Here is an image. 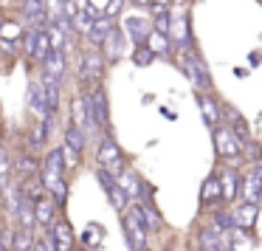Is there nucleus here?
Wrapping results in <instances>:
<instances>
[{"label":"nucleus","instance_id":"1","mask_svg":"<svg viewBox=\"0 0 262 251\" xmlns=\"http://www.w3.org/2000/svg\"><path fill=\"white\" fill-rule=\"evenodd\" d=\"M121 228H124L127 245L133 251H144L147 248V223H144V212L141 203H130V209L121 215Z\"/></svg>","mask_w":262,"mask_h":251},{"label":"nucleus","instance_id":"2","mask_svg":"<svg viewBox=\"0 0 262 251\" xmlns=\"http://www.w3.org/2000/svg\"><path fill=\"white\" fill-rule=\"evenodd\" d=\"M96 158H99V164H102V170L113 172L116 178H119L121 172L127 170V166H124V153H121V147L113 141V136H107V133H104L102 141H99V153H96Z\"/></svg>","mask_w":262,"mask_h":251},{"label":"nucleus","instance_id":"3","mask_svg":"<svg viewBox=\"0 0 262 251\" xmlns=\"http://www.w3.org/2000/svg\"><path fill=\"white\" fill-rule=\"evenodd\" d=\"M96 178H99V183H102V189H104V195H107V200L116 206V212H121V215H124V212L130 209L133 200H130V195L124 192V186L119 183V178H116L113 172L102 170V166L96 170Z\"/></svg>","mask_w":262,"mask_h":251},{"label":"nucleus","instance_id":"4","mask_svg":"<svg viewBox=\"0 0 262 251\" xmlns=\"http://www.w3.org/2000/svg\"><path fill=\"white\" fill-rule=\"evenodd\" d=\"M211 133H214V150L220 158H237L243 153V141L237 138V133L231 127H217Z\"/></svg>","mask_w":262,"mask_h":251},{"label":"nucleus","instance_id":"5","mask_svg":"<svg viewBox=\"0 0 262 251\" xmlns=\"http://www.w3.org/2000/svg\"><path fill=\"white\" fill-rule=\"evenodd\" d=\"M198 243L203 251H228L231 248V237L226 232H220L217 226H206L198 232Z\"/></svg>","mask_w":262,"mask_h":251},{"label":"nucleus","instance_id":"6","mask_svg":"<svg viewBox=\"0 0 262 251\" xmlns=\"http://www.w3.org/2000/svg\"><path fill=\"white\" fill-rule=\"evenodd\" d=\"M183 71H186V76L192 79V85H194V88H211L209 68L203 65V59H200L198 54L189 51L186 57H183Z\"/></svg>","mask_w":262,"mask_h":251},{"label":"nucleus","instance_id":"7","mask_svg":"<svg viewBox=\"0 0 262 251\" xmlns=\"http://www.w3.org/2000/svg\"><path fill=\"white\" fill-rule=\"evenodd\" d=\"M102 71H104V62H102V57H99V51H91V48H88V51L82 54V62H79V82L82 85L99 82L102 79Z\"/></svg>","mask_w":262,"mask_h":251},{"label":"nucleus","instance_id":"8","mask_svg":"<svg viewBox=\"0 0 262 251\" xmlns=\"http://www.w3.org/2000/svg\"><path fill=\"white\" fill-rule=\"evenodd\" d=\"M40 181L46 183L48 195L54 198V203H57V206H65V203H68V183H65L62 175H57V172H48V170H40Z\"/></svg>","mask_w":262,"mask_h":251},{"label":"nucleus","instance_id":"9","mask_svg":"<svg viewBox=\"0 0 262 251\" xmlns=\"http://www.w3.org/2000/svg\"><path fill=\"white\" fill-rule=\"evenodd\" d=\"M23 23L29 29H42L48 23V6L46 0H23Z\"/></svg>","mask_w":262,"mask_h":251},{"label":"nucleus","instance_id":"10","mask_svg":"<svg viewBox=\"0 0 262 251\" xmlns=\"http://www.w3.org/2000/svg\"><path fill=\"white\" fill-rule=\"evenodd\" d=\"M124 31L130 34V40H136V46L141 48V46H147V43H149V37H152V31H155V29L149 26V20L130 14V17L124 20Z\"/></svg>","mask_w":262,"mask_h":251},{"label":"nucleus","instance_id":"11","mask_svg":"<svg viewBox=\"0 0 262 251\" xmlns=\"http://www.w3.org/2000/svg\"><path fill=\"white\" fill-rule=\"evenodd\" d=\"M169 40L181 48H189L192 46V31H189V14L181 12L172 17V29H169Z\"/></svg>","mask_w":262,"mask_h":251},{"label":"nucleus","instance_id":"12","mask_svg":"<svg viewBox=\"0 0 262 251\" xmlns=\"http://www.w3.org/2000/svg\"><path fill=\"white\" fill-rule=\"evenodd\" d=\"M198 108H200V116H203L206 127L217 130L220 121H223V108H220V104H217L211 96H203V93H200V96H198Z\"/></svg>","mask_w":262,"mask_h":251},{"label":"nucleus","instance_id":"13","mask_svg":"<svg viewBox=\"0 0 262 251\" xmlns=\"http://www.w3.org/2000/svg\"><path fill=\"white\" fill-rule=\"evenodd\" d=\"M57 209H59V206H57V203H51L48 198H42L40 203H34L37 226H42V228H48V232H51V228L57 226Z\"/></svg>","mask_w":262,"mask_h":251},{"label":"nucleus","instance_id":"14","mask_svg":"<svg viewBox=\"0 0 262 251\" xmlns=\"http://www.w3.org/2000/svg\"><path fill=\"white\" fill-rule=\"evenodd\" d=\"M48 234L54 237L57 251H71V248H74V232H71V223L68 220H57V226H54Z\"/></svg>","mask_w":262,"mask_h":251},{"label":"nucleus","instance_id":"15","mask_svg":"<svg viewBox=\"0 0 262 251\" xmlns=\"http://www.w3.org/2000/svg\"><path fill=\"white\" fill-rule=\"evenodd\" d=\"M51 121H54V116H48V119L37 121V124L31 127V133H29V147L34 150V153H37V150L46 147L48 136H51Z\"/></svg>","mask_w":262,"mask_h":251},{"label":"nucleus","instance_id":"16","mask_svg":"<svg viewBox=\"0 0 262 251\" xmlns=\"http://www.w3.org/2000/svg\"><path fill=\"white\" fill-rule=\"evenodd\" d=\"M239 195H243V203H259L262 200V183H259V178H256L254 172H248V175L243 178Z\"/></svg>","mask_w":262,"mask_h":251},{"label":"nucleus","instance_id":"17","mask_svg":"<svg viewBox=\"0 0 262 251\" xmlns=\"http://www.w3.org/2000/svg\"><path fill=\"white\" fill-rule=\"evenodd\" d=\"M116 31V23H113V17H107V14H102V17L93 23V29H91V34H88V40L93 43V46H104V40H107L110 34Z\"/></svg>","mask_w":262,"mask_h":251},{"label":"nucleus","instance_id":"18","mask_svg":"<svg viewBox=\"0 0 262 251\" xmlns=\"http://www.w3.org/2000/svg\"><path fill=\"white\" fill-rule=\"evenodd\" d=\"M234 212V220H237V228H245V232H251L256 223V217H259V209H256V203H239Z\"/></svg>","mask_w":262,"mask_h":251},{"label":"nucleus","instance_id":"19","mask_svg":"<svg viewBox=\"0 0 262 251\" xmlns=\"http://www.w3.org/2000/svg\"><path fill=\"white\" fill-rule=\"evenodd\" d=\"M217 200H223V183L217 175H209L203 181V189H200V203L211 206V203H217Z\"/></svg>","mask_w":262,"mask_h":251},{"label":"nucleus","instance_id":"20","mask_svg":"<svg viewBox=\"0 0 262 251\" xmlns=\"http://www.w3.org/2000/svg\"><path fill=\"white\" fill-rule=\"evenodd\" d=\"M29 108L34 110L40 119H48V116H54L51 110H48V102H46V93H42V85H40V82L29 88Z\"/></svg>","mask_w":262,"mask_h":251},{"label":"nucleus","instance_id":"21","mask_svg":"<svg viewBox=\"0 0 262 251\" xmlns=\"http://www.w3.org/2000/svg\"><path fill=\"white\" fill-rule=\"evenodd\" d=\"M220 183H223V200H226V203H231V200L239 195V183H243V181H237V172L228 166V170L220 175Z\"/></svg>","mask_w":262,"mask_h":251},{"label":"nucleus","instance_id":"22","mask_svg":"<svg viewBox=\"0 0 262 251\" xmlns=\"http://www.w3.org/2000/svg\"><path fill=\"white\" fill-rule=\"evenodd\" d=\"M102 48H104V57H107L110 62H116V59L121 57V51H124V37H121V31L116 29L113 34H110L107 40H104V46H102Z\"/></svg>","mask_w":262,"mask_h":251},{"label":"nucleus","instance_id":"23","mask_svg":"<svg viewBox=\"0 0 262 251\" xmlns=\"http://www.w3.org/2000/svg\"><path fill=\"white\" fill-rule=\"evenodd\" d=\"M93 108H96L99 127H102V130H107V119H110V113H107V93H104L102 88H96V91H93Z\"/></svg>","mask_w":262,"mask_h":251},{"label":"nucleus","instance_id":"24","mask_svg":"<svg viewBox=\"0 0 262 251\" xmlns=\"http://www.w3.org/2000/svg\"><path fill=\"white\" fill-rule=\"evenodd\" d=\"M65 144H71L76 153H85L88 133L82 130V127H76V124H68V127H65Z\"/></svg>","mask_w":262,"mask_h":251},{"label":"nucleus","instance_id":"25","mask_svg":"<svg viewBox=\"0 0 262 251\" xmlns=\"http://www.w3.org/2000/svg\"><path fill=\"white\" fill-rule=\"evenodd\" d=\"M211 226H217L220 232H226L228 237H231V232H237V220H234V212H226V209L214 212V215H211Z\"/></svg>","mask_w":262,"mask_h":251},{"label":"nucleus","instance_id":"26","mask_svg":"<svg viewBox=\"0 0 262 251\" xmlns=\"http://www.w3.org/2000/svg\"><path fill=\"white\" fill-rule=\"evenodd\" d=\"M42 170H48V172H57V175H65V170H68V164H65V155H62V150H51V153H46V161H42Z\"/></svg>","mask_w":262,"mask_h":251},{"label":"nucleus","instance_id":"27","mask_svg":"<svg viewBox=\"0 0 262 251\" xmlns=\"http://www.w3.org/2000/svg\"><path fill=\"white\" fill-rule=\"evenodd\" d=\"M149 51L155 54V57H169V46H172V40H169V34H161V31H152V37H149Z\"/></svg>","mask_w":262,"mask_h":251},{"label":"nucleus","instance_id":"28","mask_svg":"<svg viewBox=\"0 0 262 251\" xmlns=\"http://www.w3.org/2000/svg\"><path fill=\"white\" fill-rule=\"evenodd\" d=\"M12 155H9V150H3L0 153V183H3V195L12 189Z\"/></svg>","mask_w":262,"mask_h":251},{"label":"nucleus","instance_id":"29","mask_svg":"<svg viewBox=\"0 0 262 251\" xmlns=\"http://www.w3.org/2000/svg\"><path fill=\"white\" fill-rule=\"evenodd\" d=\"M42 71H48V74H54L57 79H62V74H65V54H57V51H54L51 57L42 62Z\"/></svg>","mask_w":262,"mask_h":251},{"label":"nucleus","instance_id":"30","mask_svg":"<svg viewBox=\"0 0 262 251\" xmlns=\"http://www.w3.org/2000/svg\"><path fill=\"white\" fill-rule=\"evenodd\" d=\"M141 212H144V223H147V232H158L161 228V215L155 209V203H141Z\"/></svg>","mask_w":262,"mask_h":251},{"label":"nucleus","instance_id":"31","mask_svg":"<svg viewBox=\"0 0 262 251\" xmlns=\"http://www.w3.org/2000/svg\"><path fill=\"white\" fill-rule=\"evenodd\" d=\"M34 245H37V240L31 237L29 228H17L14 232V251H34Z\"/></svg>","mask_w":262,"mask_h":251},{"label":"nucleus","instance_id":"32","mask_svg":"<svg viewBox=\"0 0 262 251\" xmlns=\"http://www.w3.org/2000/svg\"><path fill=\"white\" fill-rule=\"evenodd\" d=\"M152 59H155V54L149 51V46H141L136 54H133V62H136V65H141V68H144V65H149Z\"/></svg>","mask_w":262,"mask_h":251},{"label":"nucleus","instance_id":"33","mask_svg":"<svg viewBox=\"0 0 262 251\" xmlns=\"http://www.w3.org/2000/svg\"><path fill=\"white\" fill-rule=\"evenodd\" d=\"M59 150H62V155H65V164H68V166H79V164H82V153H76V150L71 147V144H62Z\"/></svg>","mask_w":262,"mask_h":251},{"label":"nucleus","instance_id":"34","mask_svg":"<svg viewBox=\"0 0 262 251\" xmlns=\"http://www.w3.org/2000/svg\"><path fill=\"white\" fill-rule=\"evenodd\" d=\"M99 234H102V226H96V223H93V226H88V228H85L82 240H85L88 245H99V243H102V237H99Z\"/></svg>","mask_w":262,"mask_h":251},{"label":"nucleus","instance_id":"35","mask_svg":"<svg viewBox=\"0 0 262 251\" xmlns=\"http://www.w3.org/2000/svg\"><path fill=\"white\" fill-rule=\"evenodd\" d=\"M37 37H40V29H29L26 31V40H23V48L29 57H34V48H37Z\"/></svg>","mask_w":262,"mask_h":251},{"label":"nucleus","instance_id":"36","mask_svg":"<svg viewBox=\"0 0 262 251\" xmlns=\"http://www.w3.org/2000/svg\"><path fill=\"white\" fill-rule=\"evenodd\" d=\"M14 164H17V172H20V175H31V172H34V166H37L31 155H20Z\"/></svg>","mask_w":262,"mask_h":251},{"label":"nucleus","instance_id":"37","mask_svg":"<svg viewBox=\"0 0 262 251\" xmlns=\"http://www.w3.org/2000/svg\"><path fill=\"white\" fill-rule=\"evenodd\" d=\"M121 6H124V0H110L107 9H104V14H107V17H116V14L121 12Z\"/></svg>","mask_w":262,"mask_h":251},{"label":"nucleus","instance_id":"38","mask_svg":"<svg viewBox=\"0 0 262 251\" xmlns=\"http://www.w3.org/2000/svg\"><path fill=\"white\" fill-rule=\"evenodd\" d=\"M20 34V29L14 23H6V34H3V40H12V37H17Z\"/></svg>","mask_w":262,"mask_h":251},{"label":"nucleus","instance_id":"39","mask_svg":"<svg viewBox=\"0 0 262 251\" xmlns=\"http://www.w3.org/2000/svg\"><path fill=\"white\" fill-rule=\"evenodd\" d=\"M169 3H172V0H152V6H155V9H166Z\"/></svg>","mask_w":262,"mask_h":251},{"label":"nucleus","instance_id":"40","mask_svg":"<svg viewBox=\"0 0 262 251\" xmlns=\"http://www.w3.org/2000/svg\"><path fill=\"white\" fill-rule=\"evenodd\" d=\"M254 175H256V178H259V183H262V161H259V164H256V166H254Z\"/></svg>","mask_w":262,"mask_h":251},{"label":"nucleus","instance_id":"41","mask_svg":"<svg viewBox=\"0 0 262 251\" xmlns=\"http://www.w3.org/2000/svg\"><path fill=\"white\" fill-rule=\"evenodd\" d=\"M136 6H149V0H133Z\"/></svg>","mask_w":262,"mask_h":251},{"label":"nucleus","instance_id":"42","mask_svg":"<svg viewBox=\"0 0 262 251\" xmlns=\"http://www.w3.org/2000/svg\"><path fill=\"white\" fill-rule=\"evenodd\" d=\"M164 251H175V248H164Z\"/></svg>","mask_w":262,"mask_h":251},{"label":"nucleus","instance_id":"43","mask_svg":"<svg viewBox=\"0 0 262 251\" xmlns=\"http://www.w3.org/2000/svg\"><path fill=\"white\" fill-rule=\"evenodd\" d=\"M144 251H149V248H144Z\"/></svg>","mask_w":262,"mask_h":251},{"label":"nucleus","instance_id":"44","mask_svg":"<svg viewBox=\"0 0 262 251\" xmlns=\"http://www.w3.org/2000/svg\"><path fill=\"white\" fill-rule=\"evenodd\" d=\"M228 251H234V248H228Z\"/></svg>","mask_w":262,"mask_h":251},{"label":"nucleus","instance_id":"45","mask_svg":"<svg viewBox=\"0 0 262 251\" xmlns=\"http://www.w3.org/2000/svg\"><path fill=\"white\" fill-rule=\"evenodd\" d=\"M198 251H203V248H198Z\"/></svg>","mask_w":262,"mask_h":251}]
</instances>
